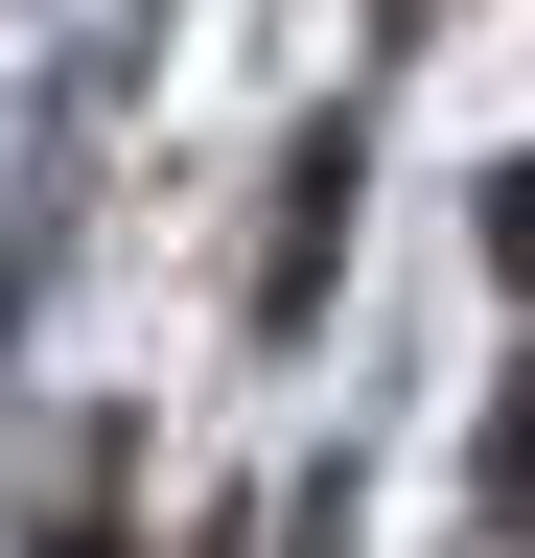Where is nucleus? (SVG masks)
<instances>
[{
    "label": "nucleus",
    "instance_id": "1",
    "mask_svg": "<svg viewBox=\"0 0 535 558\" xmlns=\"http://www.w3.org/2000/svg\"><path fill=\"white\" fill-rule=\"evenodd\" d=\"M489 256H512V279H535V163H512V186H489Z\"/></svg>",
    "mask_w": 535,
    "mask_h": 558
},
{
    "label": "nucleus",
    "instance_id": "2",
    "mask_svg": "<svg viewBox=\"0 0 535 558\" xmlns=\"http://www.w3.org/2000/svg\"><path fill=\"white\" fill-rule=\"evenodd\" d=\"M489 488H512V512H535V396H512V442H489Z\"/></svg>",
    "mask_w": 535,
    "mask_h": 558
}]
</instances>
